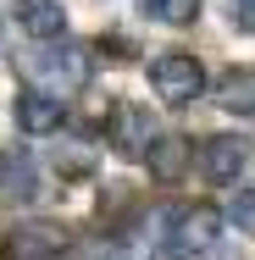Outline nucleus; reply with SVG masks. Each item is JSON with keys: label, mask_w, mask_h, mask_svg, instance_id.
<instances>
[{"label": "nucleus", "mask_w": 255, "mask_h": 260, "mask_svg": "<svg viewBox=\"0 0 255 260\" xmlns=\"http://www.w3.org/2000/svg\"><path fill=\"white\" fill-rule=\"evenodd\" d=\"M216 238H222V210L216 205H183L172 216V233H166L161 260H194L205 249H216Z\"/></svg>", "instance_id": "f257e3e1"}, {"label": "nucleus", "mask_w": 255, "mask_h": 260, "mask_svg": "<svg viewBox=\"0 0 255 260\" xmlns=\"http://www.w3.org/2000/svg\"><path fill=\"white\" fill-rule=\"evenodd\" d=\"M150 83H155V94L166 105H194L205 94V67L194 55H183V50H166V55L150 61Z\"/></svg>", "instance_id": "f03ea898"}, {"label": "nucleus", "mask_w": 255, "mask_h": 260, "mask_svg": "<svg viewBox=\"0 0 255 260\" xmlns=\"http://www.w3.org/2000/svg\"><path fill=\"white\" fill-rule=\"evenodd\" d=\"M67 244H72L67 221L28 216V221H17L6 233V260H55V255H67Z\"/></svg>", "instance_id": "7ed1b4c3"}, {"label": "nucleus", "mask_w": 255, "mask_h": 260, "mask_svg": "<svg viewBox=\"0 0 255 260\" xmlns=\"http://www.w3.org/2000/svg\"><path fill=\"white\" fill-rule=\"evenodd\" d=\"M34 72L55 89H78V83H89V50L72 45V39H55V45H45L34 55Z\"/></svg>", "instance_id": "20e7f679"}, {"label": "nucleus", "mask_w": 255, "mask_h": 260, "mask_svg": "<svg viewBox=\"0 0 255 260\" xmlns=\"http://www.w3.org/2000/svg\"><path fill=\"white\" fill-rule=\"evenodd\" d=\"M244 166H250V139H239V133H216L200 144V172L211 183H239Z\"/></svg>", "instance_id": "39448f33"}, {"label": "nucleus", "mask_w": 255, "mask_h": 260, "mask_svg": "<svg viewBox=\"0 0 255 260\" xmlns=\"http://www.w3.org/2000/svg\"><path fill=\"white\" fill-rule=\"evenodd\" d=\"M155 139V116L145 111V105H117V116H111V144L122 150V155H133V160H145V150H150Z\"/></svg>", "instance_id": "423d86ee"}, {"label": "nucleus", "mask_w": 255, "mask_h": 260, "mask_svg": "<svg viewBox=\"0 0 255 260\" xmlns=\"http://www.w3.org/2000/svg\"><path fill=\"white\" fill-rule=\"evenodd\" d=\"M39 194V166H34V155L28 150H0V200L6 205H28Z\"/></svg>", "instance_id": "0eeeda50"}, {"label": "nucleus", "mask_w": 255, "mask_h": 260, "mask_svg": "<svg viewBox=\"0 0 255 260\" xmlns=\"http://www.w3.org/2000/svg\"><path fill=\"white\" fill-rule=\"evenodd\" d=\"M11 6H17L22 34H34L39 45L67 39V6H61V0H11Z\"/></svg>", "instance_id": "6e6552de"}, {"label": "nucleus", "mask_w": 255, "mask_h": 260, "mask_svg": "<svg viewBox=\"0 0 255 260\" xmlns=\"http://www.w3.org/2000/svg\"><path fill=\"white\" fill-rule=\"evenodd\" d=\"M61 122H67V111H61V100H55V94H45V89L17 94V127H22V133L45 139V133H61Z\"/></svg>", "instance_id": "1a4fd4ad"}, {"label": "nucleus", "mask_w": 255, "mask_h": 260, "mask_svg": "<svg viewBox=\"0 0 255 260\" xmlns=\"http://www.w3.org/2000/svg\"><path fill=\"white\" fill-rule=\"evenodd\" d=\"M145 166H150L155 183H178V177L194 166V144H189V139H178V133H161L150 150H145Z\"/></svg>", "instance_id": "9d476101"}, {"label": "nucleus", "mask_w": 255, "mask_h": 260, "mask_svg": "<svg viewBox=\"0 0 255 260\" xmlns=\"http://www.w3.org/2000/svg\"><path fill=\"white\" fill-rule=\"evenodd\" d=\"M216 100H222V111L255 116V67H233V72L216 83Z\"/></svg>", "instance_id": "9b49d317"}, {"label": "nucleus", "mask_w": 255, "mask_h": 260, "mask_svg": "<svg viewBox=\"0 0 255 260\" xmlns=\"http://www.w3.org/2000/svg\"><path fill=\"white\" fill-rule=\"evenodd\" d=\"M205 0H145V11H150L155 22H166V28H189L194 17H200Z\"/></svg>", "instance_id": "f8f14e48"}, {"label": "nucleus", "mask_w": 255, "mask_h": 260, "mask_svg": "<svg viewBox=\"0 0 255 260\" xmlns=\"http://www.w3.org/2000/svg\"><path fill=\"white\" fill-rule=\"evenodd\" d=\"M228 221H233L239 233H250V238H255V188H239V200L228 205Z\"/></svg>", "instance_id": "ddd939ff"}, {"label": "nucleus", "mask_w": 255, "mask_h": 260, "mask_svg": "<svg viewBox=\"0 0 255 260\" xmlns=\"http://www.w3.org/2000/svg\"><path fill=\"white\" fill-rule=\"evenodd\" d=\"M228 17H233V28L255 34V0H228Z\"/></svg>", "instance_id": "4468645a"}]
</instances>
